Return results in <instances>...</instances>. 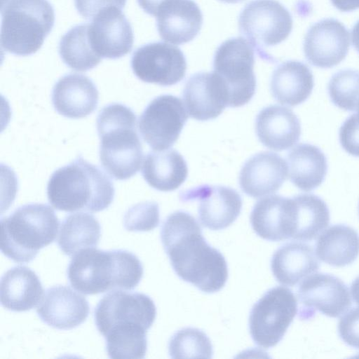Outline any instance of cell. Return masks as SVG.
<instances>
[{"mask_svg":"<svg viewBox=\"0 0 359 359\" xmlns=\"http://www.w3.org/2000/svg\"><path fill=\"white\" fill-rule=\"evenodd\" d=\"M161 239L177 275L206 293L225 285L228 266L224 257L210 245L196 219L184 211H176L164 221Z\"/></svg>","mask_w":359,"mask_h":359,"instance_id":"cell-1","label":"cell"},{"mask_svg":"<svg viewBox=\"0 0 359 359\" xmlns=\"http://www.w3.org/2000/svg\"><path fill=\"white\" fill-rule=\"evenodd\" d=\"M142 276L143 266L138 257L123 250L83 249L74 255L67 269L71 285L84 294L133 290Z\"/></svg>","mask_w":359,"mask_h":359,"instance_id":"cell-2","label":"cell"},{"mask_svg":"<svg viewBox=\"0 0 359 359\" xmlns=\"http://www.w3.org/2000/svg\"><path fill=\"white\" fill-rule=\"evenodd\" d=\"M112 182L99 168L81 155L69 164L56 170L47 185L49 203L65 212H100L114 200Z\"/></svg>","mask_w":359,"mask_h":359,"instance_id":"cell-3","label":"cell"},{"mask_svg":"<svg viewBox=\"0 0 359 359\" xmlns=\"http://www.w3.org/2000/svg\"><path fill=\"white\" fill-rule=\"evenodd\" d=\"M136 123L133 110L119 103L105 106L98 114L100 163L115 180H128L140 170L143 151Z\"/></svg>","mask_w":359,"mask_h":359,"instance_id":"cell-4","label":"cell"},{"mask_svg":"<svg viewBox=\"0 0 359 359\" xmlns=\"http://www.w3.org/2000/svg\"><path fill=\"white\" fill-rule=\"evenodd\" d=\"M59 224L54 210L49 205L43 203L22 205L1 219V250L15 262H29L41 248L54 241Z\"/></svg>","mask_w":359,"mask_h":359,"instance_id":"cell-5","label":"cell"},{"mask_svg":"<svg viewBox=\"0 0 359 359\" xmlns=\"http://www.w3.org/2000/svg\"><path fill=\"white\" fill-rule=\"evenodd\" d=\"M1 15V48L19 56L37 52L55 22L54 9L48 0H6Z\"/></svg>","mask_w":359,"mask_h":359,"instance_id":"cell-6","label":"cell"},{"mask_svg":"<svg viewBox=\"0 0 359 359\" xmlns=\"http://www.w3.org/2000/svg\"><path fill=\"white\" fill-rule=\"evenodd\" d=\"M253 47L244 38L226 40L217 48L213 59L214 72L225 83L229 107L247 104L256 90Z\"/></svg>","mask_w":359,"mask_h":359,"instance_id":"cell-7","label":"cell"},{"mask_svg":"<svg viewBox=\"0 0 359 359\" xmlns=\"http://www.w3.org/2000/svg\"><path fill=\"white\" fill-rule=\"evenodd\" d=\"M297 312V302L287 287L268 290L252 306L249 317L250 335L258 346L269 348L284 337Z\"/></svg>","mask_w":359,"mask_h":359,"instance_id":"cell-8","label":"cell"},{"mask_svg":"<svg viewBox=\"0 0 359 359\" xmlns=\"http://www.w3.org/2000/svg\"><path fill=\"white\" fill-rule=\"evenodd\" d=\"M238 27L241 34L261 53L264 47L276 46L288 37L292 18L276 0H252L241 11Z\"/></svg>","mask_w":359,"mask_h":359,"instance_id":"cell-9","label":"cell"},{"mask_svg":"<svg viewBox=\"0 0 359 359\" xmlns=\"http://www.w3.org/2000/svg\"><path fill=\"white\" fill-rule=\"evenodd\" d=\"M187 118L184 104L179 97L160 95L151 101L142 112L139 130L153 150H165L177 141Z\"/></svg>","mask_w":359,"mask_h":359,"instance_id":"cell-10","label":"cell"},{"mask_svg":"<svg viewBox=\"0 0 359 359\" xmlns=\"http://www.w3.org/2000/svg\"><path fill=\"white\" fill-rule=\"evenodd\" d=\"M156 316V306L149 296L121 290L106 294L95 309V322L102 336L111 327L122 325L137 324L148 330Z\"/></svg>","mask_w":359,"mask_h":359,"instance_id":"cell-11","label":"cell"},{"mask_svg":"<svg viewBox=\"0 0 359 359\" xmlns=\"http://www.w3.org/2000/svg\"><path fill=\"white\" fill-rule=\"evenodd\" d=\"M131 68L144 82L169 86L184 78L187 62L178 47L153 42L135 50L131 58Z\"/></svg>","mask_w":359,"mask_h":359,"instance_id":"cell-12","label":"cell"},{"mask_svg":"<svg viewBox=\"0 0 359 359\" xmlns=\"http://www.w3.org/2000/svg\"><path fill=\"white\" fill-rule=\"evenodd\" d=\"M297 297L299 317L307 318L316 310L331 318H337L351 305L348 289L339 278L327 273H314L300 283Z\"/></svg>","mask_w":359,"mask_h":359,"instance_id":"cell-13","label":"cell"},{"mask_svg":"<svg viewBox=\"0 0 359 359\" xmlns=\"http://www.w3.org/2000/svg\"><path fill=\"white\" fill-rule=\"evenodd\" d=\"M349 45V34L344 25L328 18L315 23L307 31L304 52L311 65L331 68L346 57Z\"/></svg>","mask_w":359,"mask_h":359,"instance_id":"cell-14","label":"cell"},{"mask_svg":"<svg viewBox=\"0 0 359 359\" xmlns=\"http://www.w3.org/2000/svg\"><path fill=\"white\" fill-rule=\"evenodd\" d=\"M88 36L93 48L101 57L112 60L129 53L134 42L132 26L118 8L98 13L88 24Z\"/></svg>","mask_w":359,"mask_h":359,"instance_id":"cell-15","label":"cell"},{"mask_svg":"<svg viewBox=\"0 0 359 359\" xmlns=\"http://www.w3.org/2000/svg\"><path fill=\"white\" fill-rule=\"evenodd\" d=\"M250 223L254 231L265 240L293 239L297 225L294 197L273 195L260 199L252 210Z\"/></svg>","mask_w":359,"mask_h":359,"instance_id":"cell-16","label":"cell"},{"mask_svg":"<svg viewBox=\"0 0 359 359\" xmlns=\"http://www.w3.org/2000/svg\"><path fill=\"white\" fill-rule=\"evenodd\" d=\"M182 199L198 200V219L211 230L229 226L240 215L243 204L236 191L223 186H201L184 193Z\"/></svg>","mask_w":359,"mask_h":359,"instance_id":"cell-17","label":"cell"},{"mask_svg":"<svg viewBox=\"0 0 359 359\" xmlns=\"http://www.w3.org/2000/svg\"><path fill=\"white\" fill-rule=\"evenodd\" d=\"M183 99L189 116L198 121L214 119L229 107L226 85L215 72L192 75L184 86Z\"/></svg>","mask_w":359,"mask_h":359,"instance_id":"cell-18","label":"cell"},{"mask_svg":"<svg viewBox=\"0 0 359 359\" xmlns=\"http://www.w3.org/2000/svg\"><path fill=\"white\" fill-rule=\"evenodd\" d=\"M41 320L59 330H70L83 323L88 316L86 299L68 286L47 289L36 309Z\"/></svg>","mask_w":359,"mask_h":359,"instance_id":"cell-19","label":"cell"},{"mask_svg":"<svg viewBox=\"0 0 359 359\" xmlns=\"http://www.w3.org/2000/svg\"><path fill=\"white\" fill-rule=\"evenodd\" d=\"M285 161L276 153L262 151L250 158L239 175L242 191L248 196L259 198L277 191L287 177Z\"/></svg>","mask_w":359,"mask_h":359,"instance_id":"cell-20","label":"cell"},{"mask_svg":"<svg viewBox=\"0 0 359 359\" xmlns=\"http://www.w3.org/2000/svg\"><path fill=\"white\" fill-rule=\"evenodd\" d=\"M156 17L161 39L176 45L192 41L203 25L201 11L193 0H167Z\"/></svg>","mask_w":359,"mask_h":359,"instance_id":"cell-21","label":"cell"},{"mask_svg":"<svg viewBox=\"0 0 359 359\" xmlns=\"http://www.w3.org/2000/svg\"><path fill=\"white\" fill-rule=\"evenodd\" d=\"M99 93L91 79L79 74L61 77L52 90V102L60 115L70 118H84L96 109Z\"/></svg>","mask_w":359,"mask_h":359,"instance_id":"cell-22","label":"cell"},{"mask_svg":"<svg viewBox=\"0 0 359 359\" xmlns=\"http://www.w3.org/2000/svg\"><path fill=\"white\" fill-rule=\"evenodd\" d=\"M255 130L263 145L280 151L291 148L299 141L301 125L290 109L271 105L262 109L257 114Z\"/></svg>","mask_w":359,"mask_h":359,"instance_id":"cell-23","label":"cell"},{"mask_svg":"<svg viewBox=\"0 0 359 359\" xmlns=\"http://www.w3.org/2000/svg\"><path fill=\"white\" fill-rule=\"evenodd\" d=\"M43 292L38 276L27 266H15L1 277V304L8 310L17 312L29 311L41 300Z\"/></svg>","mask_w":359,"mask_h":359,"instance_id":"cell-24","label":"cell"},{"mask_svg":"<svg viewBox=\"0 0 359 359\" xmlns=\"http://www.w3.org/2000/svg\"><path fill=\"white\" fill-rule=\"evenodd\" d=\"M314 86L313 76L303 62L288 60L273 72L270 88L274 99L282 104L294 107L310 96Z\"/></svg>","mask_w":359,"mask_h":359,"instance_id":"cell-25","label":"cell"},{"mask_svg":"<svg viewBox=\"0 0 359 359\" xmlns=\"http://www.w3.org/2000/svg\"><path fill=\"white\" fill-rule=\"evenodd\" d=\"M319 262L312 247L302 242H290L274 252L271 266L278 282L294 286L319 269Z\"/></svg>","mask_w":359,"mask_h":359,"instance_id":"cell-26","label":"cell"},{"mask_svg":"<svg viewBox=\"0 0 359 359\" xmlns=\"http://www.w3.org/2000/svg\"><path fill=\"white\" fill-rule=\"evenodd\" d=\"M187 174L185 160L173 149L149 152L144 158L142 169V175L147 184L161 191L179 188L187 179Z\"/></svg>","mask_w":359,"mask_h":359,"instance_id":"cell-27","label":"cell"},{"mask_svg":"<svg viewBox=\"0 0 359 359\" xmlns=\"http://www.w3.org/2000/svg\"><path fill=\"white\" fill-rule=\"evenodd\" d=\"M287 159L290 180L299 189L310 191L323 182L327 163L325 154L318 147L299 144L290 151Z\"/></svg>","mask_w":359,"mask_h":359,"instance_id":"cell-28","label":"cell"},{"mask_svg":"<svg viewBox=\"0 0 359 359\" xmlns=\"http://www.w3.org/2000/svg\"><path fill=\"white\" fill-rule=\"evenodd\" d=\"M316 252L322 262L341 267L353 263L359 255V235L351 226L335 224L318 237Z\"/></svg>","mask_w":359,"mask_h":359,"instance_id":"cell-29","label":"cell"},{"mask_svg":"<svg viewBox=\"0 0 359 359\" xmlns=\"http://www.w3.org/2000/svg\"><path fill=\"white\" fill-rule=\"evenodd\" d=\"M100 224L86 212L69 215L62 221L57 239L60 250L67 255L83 249L96 247L100 238Z\"/></svg>","mask_w":359,"mask_h":359,"instance_id":"cell-30","label":"cell"},{"mask_svg":"<svg viewBox=\"0 0 359 359\" xmlns=\"http://www.w3.org/2000/svg\"><path fill=\"white\" fill-rule=\"evenodd\" d=\"M59 54L64 63L79 72L95 67L102 57L94 50L88 36V24L71 28L60 39Z\"/></svg>","mask_w":359,"mask_h":359,"instance_id":"cell-31","label":"cell"},{"mask_svg":"<svg viewBox=\"0 0 359 359\" xmlns=\"http://www.w3.org/2000/svg\"><path fill=\"white\" fill-rule=\"evenodd\" d=\"M294 198L297 205V227L293 239L311 241L328 226V207L314 194H302Z\"/></svg>","mask_w":359,"mask_h":359,"instance_id":"cell-32","label":"cell"},{"mask_svg":"<svg viewBox=\"0 0 359 359\" xmlns=\"http://www.w3.org/2000/svg\"><path fill=\"white\" fill-rule=\"evenodd\" d=\"M147 330L137 324L117 325L103 336L111 358H143L147 349Z\"/></svg>","mask_w":359,"mask_h":359,"instance_id":"cell-33","label":"cell"},{"mask_svg":"<svg viewBox=\"0 0 359 359\" xmlns=\"http://www.w3.org/2000/svg\"><path fill=\"white\" fill-rule=\"evenodd\" d=\"M168 350L172 358H210L213 351L208 337L201 330L186 327L171 337Z\"/></svg>","mask_w":359,"mask_h":359,"instance_id":"cell-34","label":"cell"},{"mask_svg":"<svg viewBox=\"0 0 359 359\" xmlns=\"http://www.w3.org/2000/svg\"><path fill=\"white\" fill-rule=\"evenodd\" d=\"M327 90L335 106L346 111L356 110L359 102V71L337 72L331 77Z\"/></svg>","mask_w":359,"mask_h":359,"instance_id":"cell-35","label":"cell"},{"mask_svg":"<svg viewBox=\"0 0 359 359\" xmlns=\"http://www.w3.org/2000/svg\"><path fill=\"white\" fill-rule=\"evenodd\" d=\"M159 207L156 202H144L130 208L125 213L123 225L129 231H149L158 226Z\"/></svg>","mask_w":359,"mask_h":359,"instance_id":"cell-36","label":"cell"},{"mask_svg":"<svg viewBox=\"0 0 359 359\" xmlns=\"http://www.w3.org/2000/svg\"><path fill=\"white\" fill-rule=\"evenodd\" d=\"M339 139L342 148L349 154L359 157V118L351 114L341 125Z\"/></svg>","mask_w":359,"mask_h":359,"instance_id":"cell-37","label":"cell"},{"mask_svg":"<svg viewBox=\"0 0 359 359\" xmlns=\"http://www.w3.org/2000/svg\"><path fill=\"white\" fill-rule=\"evenodd\" d=\"M338 332L347 345L359 349V306L351 309L340 318Z\"/></svg>","mask_w":359,"mask_h":359,"instance_id":"cell-38","label":"cell"},{"mask_svg":"<svg viewBox=\"0 0 359 359\" xmlns=\"http://www.w3.org/2000/svg\"><path fill=\"white\" fill-rule=\"evenodd\" d=\"M127 0H74L78 13L86 19L93 20L98 13L110 8L123 9Z\"/></svg>","mask_w":359,"mask_h":359,"instance_id":"cell-39","label":"cell"},{"mask_svg":"<svg viewBox=\"0 0 359 359\" xmlns=\"http://www.w3.org/2000/svg\"><path fill=\"white\" fill-rule=\"evenodd\" d=\"M139 6L149 15L156 16L162 4L167 0H137Z\"/></svg>","mask_w":359,"mask_h":359,"instance_id":"cell-40","label":"cell"},{"mask_svg":"<svg viewBox=\"0 0 359 359\" xmlns=\"http://www.w3.org/2000/svg\"><path fill=\"white\" fill-rule=\"evenodd\" d=\"M333 6L343 12H348L359 8V0H331Z\"/></svg>","mask_w":359,"mask_h":359,"instance_id":"cell-41","label":"cell"},{"mask_svg":"<svg viewBox=\"0 0 359 359\" xmlns=\"http://www.w3.org/2000/svg\"><path fill=\"white\" fill-rule=\"evenodd\" d=\"M351 293L354 302L359 305V276L353 281L351 285Z\"/></svg>","mask_w":359,"mask_h":359,"instance_id":"cell-42","label":"cell"},{"mask_svg":"<svg viewBox=\"0 0 359 359\" xmlns=\"http://www.w3.org/2000/svg\"><path fill=\"white\" fill-rule=\"evenodd\" d=\"M351 40L353 46L359 53V20L355 24L351 30Z\"/></svg>","mask_w":359,"mask_h":359,"instance_id":"cell-43","label":"cell"},{"mask_svg":"<svg viewBox=\"0 0 359 359\" xmlns=\"http://www.w3.org/2000/svg\"><path fill=\"white\" fill-rule=\"evenodd\" d=\"M219 1L222 2H224V3H227V4H236V3L241 2L244 0H219Z\"/></svg>","mask_w":359,"mask_h":359,"instance_id":"cell-44","label":"cell"},{"mask_svg":"<svg viewBox=\"0 0 359 359\" xmlns=\"http://www.w3.org/2000/svg\"><path fill=\"white\" fill-rule=\"evenodd\" d=\"M356 110H357V114H357V116H358V117L359 118V102H358V104Z\"/></svg>","mask_w":359,"mask_h":359,"instance_id":"cell-45","label":"cell"}]
</instances>
